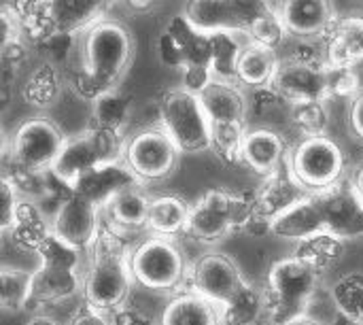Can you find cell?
<instances>
[{
    "instance_id": "obj_1",
    "label": "cell",
    "mask_w": 363,
    "mask_h": 325,
    "mask_svg": "<svg viewBox=\"0 0 363 325\" xmlns=\"http://www.w3.org/2000/svg\"><path fill=\"white\" fill-rule=\"evenodd\" d=\"M77 47L79 64L70 70L68 85L79 98L94 102L119 87L134 60L136 38L123 21L104 17L79 34Z\"/></svg>"
},
{
    "instance_id": "obj_2",
    "label": "cell",
    "mask_w": 363,
    "mask_h": 325,
    "mask_svg": "<svg viewBox=\"0 0 363 325\" xmlns=\"http://www.w3.org/2000/svg\"><path fill=\"white\" fill-rule=\"evenodd\" d=\"M89 251L91 258L83 279L85 304L102 315L115 313L123 309L134 283L128 266L130 251L121 243L119 232H115L106 221L100 224Z\"/></svg>"
},
{
    "instance_id": "obj_3",
    "label": "cell",
    "mask_w": 363,
    "mask_h": 325,
    "mask_svg": "<svg viewBox=\"0 0 363 325\" xmlns=\"http://www.w3.org/2000/svg\"><path fill=\"white\" fill-rule=\"evenodd\" d=\"M321 285V275L296 255L270 266L266 292L268 325H287L306 315Z\"/></svg>"
},
{
    "instance_id": "obj_4",
    "label": "cell",
    "mask_w": 363,
    "mask_h": 325,
    "mask_svg": "<svg viewBox=\"0 0 363 325\" xmlns=\"http://www.w3.org/2000/svg\"><path fill=\"white\" fill-rule=\"evenodd\" d=\"M128 266L132 281L157 294L177 292L187 281L189 272L183 247L174 238H162L153 234L130 251Z\"/></svg>"
},
{
    "instance_id": "obj_5",
    "label": "cell",
    "mask_w": 363,
    "mask_h": 325,
    "mask_svg": "<svg viewBox=\"0 0 363 325\" xmlns=\"http://www.w3.org/2000/svg\"><path fill=\"white\" fill-rule=\"evenodd\" d=\"M253 219V196H238L223 189L206 192L191 209L187 230L200 245H217L236 230H247Z\"/></svg>"
},
{
    "instance_id": "obj_6",
    "label": "cell",
    "mask_w": 363,
    "mask_h": 325,
    "mask_svg": "<svg viewBox=\"0 0 363 325\" xmlns=\"http://www.w3.org/2000/svg\"><path fill=\"white\" fill-rule=\"evenodd\" d=\"M345 168V151L328 134L304 136L287 155V170L306 194H319L338 185Z\"/></svg>"
},
{
    "instance_id": "obj_7",
    "label": "cell",
    "mask_w": 363,
    "mask_h": 325,
    "mask_svg": "<svg viewBox=\"0 0 363 325\" xmlns=\"http://www.w3.org/2000/svg\"><path fill=\"white\" fill-rule=\"evenodd\" d=\"M179 160L181 151L162 126L140 128L123 141L121 162L140 185L166 181L174 175Z\"/></svg>"
},
{
    "instance_id": "obj_8",
    "label": "cell",
    "mask_w": 363,
    "mask_h": 325,
    "mask_svg": "<svg viewBox=\"0 0 363 325\" xmlns=\"http://www.w3.org/2000/svg\"><path fill=\"white\" fill-rule=\"evenodd\" d=\"M162 130L172 138L181 153H202L211 145V121L206 119L198 96L170 89L160 100Z\"/></svg>"
},
{
    "instance_id": "obj_9",
    "label": "cell",
    "mask_w": 363,
    "mask_h": 325,
    "mask_svg": "<svg viewBox=\"0 0 363 325\" xmlns=\"http://www.w3.org/2000/svg\"><path fill=\"white\" fill-rule=\"evenodd\" d=\"M123 141L125 138L121 136V132H111L89 126L85 132L66 138L57 160L51 166V172L60 181L72 185L85 170L98 164L121 160Z\"/></svg>"
},
{
    "instance_id": "obj_10",
    "label": "cell",
    "mask_w": 363,
    "mask_h": 325,
    "mask_svg": "<svg viewBox=\"0 0 363 325\" xmlns=\"http://www.w3.org/2000/svg\"><path fill=\"white\" fill-rule=\"evenodd\" d=\"M268 89L291 104L325 102L328 98H332L330 66L328 62H319L317 57H279Z\"/></svg>"
},
{
    "instance_id": "obj_11",
    "label": "cell",
    "mask_w": 363,
    "mask_h": 325,
    "mask_svg": "<svg viewBox=\"0 0 363 325\" xmlns=\"http://www.w3.org/2000/svg\"><path fill=\"white\" fill-rule=\"evenodd\" d=\"M66 138L68 136L51 117H28L11 136V160L21 168L47 172L57 160Z\"/></svg>"
},
{
    "instance_id": "obj_12",
    "label": "cell",
    "mask_w": 363,
    "mask_h": 325,
    "mask_svg": "<svg viewBox=\"0 0 363 325\" xmlns=\"http://www.w3.org/2000/svg\"><path fill=\"white\" fill-rule=\"evenodd\" d=\"M268 2H245V0H194L187 2L183 17L189 26L208 36L217 32L249 34L251 23L266 11Z\"/></svg>"
},
{
    "instance_id": "obj_13",
    "label": "cell",
    "mask_w": 363,
    "mask_h": 325,
    "mask_svg": "<svg viewBox=\"0 0 363 325\" xmlns=\"http://www.w3.org/2000/svg\"><path fill=\"white\" fill-rule=\"evenodd\" d=\"M187 281L191 285L189 292L202 296L219 309H225L234 296L249 283L242 277L238 264L223 253H206L189 264Z\"/></svg>"
},
{
    "instance_id": "obj_14",
    "label": "cell",
    "mask_w": 363,
    "mask_h": 325,
    "mask_svg": "<svg viewBox=\"0 0 363 325\" xmlns=\"http://www.w3.org/2000/svg\"><path fill=\"white\" fill-rule=\"evenodd\" d=\"M325 234L338 238L340 243L355 241L363 236V204L353 185L338 183L325 192L313 194Z\"/></svg>"
},
{
    "instance_id": "obj_15",
    "label": "cell",
    "mask_w": 363,
    "mask_h": 325,
    "mask_svg": "<svg viewBox=\"0 0 363 325\" xmlns=\"http://www.w3.org/2000/svg\"><path fill=\"white\" fill-rule=\"evenodd\" d=\"M100 213L102 211L98 206L72 194L68 200L57 204V211L51 219V234L79 253L89 251L102 224Z\"/></svg>"
},
{
    "instance_id": "obj_16",
    "label": "cell",
    "mask_w": 363,
    "mask_h": 325,
    "mask_svg": "<svg viewBox=\"0 0 363 325\" xmlns=\"http://www.w3.org/2000/svg\"><path fill=\"white\" fill-rule=\"evenodd\" d=\"M287 34L296 38L323 36L336 26V9L328 0H285L277 6Z\"/></svg>"
},
{
    "instance_id": "obj_17",
    "label": "cell",
    "mask_w": 363,
    "mask_h": 325,
    "mask_svg": "<svg viewBox=\"0 0 363 325\" xmlns=\"http://www.w3.org/2000/svg\"><path fill=\"white\" fill-rule=\"evenodd\" d=\"M132 185H138V181L123 166V162L117 160V162L98 164L89 170H85L72 183V189L77 196H81L83 200L91 202L94 206H98L102 211L119 192H123Z\"/></svg>"
},
{
    "instance_id": "obj_18",
    "label": "cell",
    "mask_w": 363,
    "mask_h": 325,
    "mask_svg": "<svg viewBox=\"0 0 363 325\" xmlns=\"http://www.w3.org/2000/svg\"><path fill=\"white\" fill-rule=\"evenodd\" d=\"M289 149L285 138L270 128H255L247 130L240 147V162L247 164L253 172L266 177H272L281 170V166L287 162Z\"/></svg>"
},
{
    "instance_id": "obj_19",
    "label": "cell",
    "mask_w": 363,
    "mask_h": 325,
    "mask_svg": "<svg viewBox=\"0 0 363 325\" xmlns=\"http://www.w3.org/2000/svg\"><path fill=\"white\" fill-rule=\"evenodd\" d=\"M198 100H200V106L211 123H242V126H247L249 100L238 83L213 79L198 94Z\"/></svg>"
},
{
    "instance_id": "obj_20",
    "label": "cell",
    "mask_w": 363,
    "mask_h": 325,
    "mask_svg": "<svg viewBox=\"0 0 363 325\" xmlns=\"http://www.w3.org/2000/svg\"><path fill=\"white\" fill-rule=\"evenodd\" d=\"M268 232L274 234L277 238L294 241L298 245L308 238H315L319 234H325L321 213H319V206H317L313 194L304 196L302 200H298L296 204H291L289 209L279 213L270 221Z\"/></svg>"
},
{
    "instance_id": "obj_21",
    "label": "cell",
    "mask_w": 363,
    "mask_h": 325,
    "mask_svg": "<svg viewBox=\"0 0 363 325\" xmlns=\"http://www.w3.org/2000/svg\"><path fill=\"white\" fill-rule=\"evenodd\" d=\"M83 287V281L79 277L77 270L72 268H64V266H47L40 264L38 270L32 272L30 279V300H28V309L34 304L43 307V304H55V302H64L72 296L79 294V290Z\"/></svg>"
},
{
    "instance_id": "obj_22",
    "label": "cell",
    "mask_w": 363,
    "mask_h": 325,
    "mask_svg": "<svg viewBox=\"0 0 363 325\" xmlns=\"http://www.w3.org/2000/svg\"><path fill=\"white\" fill-rule=\"evenodd\" d=\"M328 66L353 70L363 62V15H349L336 21L328 45Z\"/></svg>"
},
{
    "instance_id": "obj_23",
    "label": "cell",
    "mask_w": 363,
    "mask_h": 325,
    "mask_svg": "<svg viewBox=\"0 0 363 325\" xmlns=\"http://www.w3.org/2000/svg\"><path fill=\"white\" fill-rule=\"evenodd\" d=\"M151 198L145 192V185H132L123 192H119L102 211L106 215V224L115 230H143L147 228V213H149Z\"/></svg>"
},
{
    "instance_id": "obj_24",
    "label": "cell",
    "mask_w": 363,
    "mask_h": 325,
    "mask_svg": "<svg viewBox=\"0 0 363 325\" xmlns=\"http://www.w3.org/2000/svg\"><path fill=\"white\" fill-rule=\"evenodd\" d=\"M160 325H223V313L202 296L185 292L166 304Z\"/></svg>"
},
{
    "instance_id": "obj_25",
    "label": "cell",
    "mask_w": 363,
    "mask_h": 325,
    "mask_svg": "<svg viewBox=\"0 0 363 325\" xmlns=\"http://www.w3.org/2000/svg\"><path fill=\"white\" fill-rule=\"evenodd\" d=\"M189 209L183 198L179 196H155L149 202V213H147V230L153 236L162 238H177L179 234H185L187 230V219H189Z\"/></svg>"
},
{
    "instance_id": "obj_26",
    "label": "cell",
    "mask_w": 363,
    "mask_h": 325,
    "mask_svg": "<svg viewBox=\"0 0 363 325\" xmlns=\"http://www.w3.org/2000/svg\"><path fill=\"white\" fill-rule=\"evenodd\" d=\"M9 232H11L13 245L17 249L36 255L40 245L51 234V224L47 221V217L43 215L38 204L28 202V200H19L13 226H11Z\"/></svg>"
},
{
    "instance_id": "obj_27",
    "label": "cell",
    "mask_w": 363,
    "mask_h": 325,
    "mask_svg": "<svg viewBox=\"0 0 363 325\" xmlns=\"http://www.w3.org/2000/svg\"><path fill=\"white\" fill-rule=\"evenodd\" d=\"M106 4L87 0H51V17L55 32L79 36L100 19H104Z\"/></svg>"
},
{
    "instance_id": "obj_28",
    "label": "cell",
    "mask_w": 363,
    "mask_h": 325,
    "mask_svg": "<svg viewBox=\"0 0 363 325\" xmlns=\"http://www.w3.org/2000/svg\"><path fill=\"white\" fill-rule=\"evenodd\" d=\"M15 19L21 36H28L34 45L57 34L51 17V0H21L2 4Z\"/></svg>"
},
{
    "instance_id": "obj_29",
    "label": "cell",
    "mask_w": 363,
    "mask_h": 325,
    "mask_svg": "<svg viewBox=\"0 0 363 325\" xmlns=\"http://www.w3.org/2000/svg\"><path fill=\"white\" fill-rule=\"evenodd\" d=\"M277 64V51L247 40L236 60V83L247 87H268Z\"/></svg>"
},
{
    "instance_id": "obj_30",
    "label": "cell",
    "mask_w": 363,
    "mask_h": 325,
    "mask_svg": "<svg viewBox=\"0 0 363 325\" xmlns=\"http://www.w3.org/2000/svg\"><path fill=\"white\" fill-rule=\"evenodd\" d=\"M62 89H64V79L60 68L51 62H40L36 68L30 70L28 79L23 81L21 96L30 106L45 111L57 104Z\"/></svg>"
},
{
    "instance_id": "obj_31",
    "label": "cell",
    "mask_w": 363,
    "mask_h": 325,
    "mask_svg": "<svg viewBox=\"0 0 363 325\" xmlns=\"http://www.w3.org/2000/svg\"><path fill=\"white\" fill-rule=\"evenodd\" d=\"M132 117V100L117 89H108L91 102V126L121 132Z\"/></svg>"
},
{
    "instance_id": "obj_32",
    "label": "cell",
    "mask_w": 363,
    "mask_h": 325,
    "mask_svg": "<svg viewBox=\"0 0 363 325\" xmlns=\"http://www.w3.org/2000/svg\"><path fill=\"white\" fill-rule=\"evenodd\" d=\"M221 313L223 325H262L266 317V292L247 283Z\"/></svg>"
},
{
    "instance_id": "obj_33",
    "label": "cell",
    "mask_w": 363,
    "mask_h": 325,
    "mask_svg": "<svg viewBox=\"0 0 363 325\" xmlns=\"http://www.w3.org/2000/svg\"><path fill=\"white\" fill-rule=\"evenodd\" d=\"M330 298L340 317L349 324L363 319V272H349L332 283Z\"/></svg>"
},
{
    "instance_id": "obj_34",
    "label": "cell",
    "mask_w": 363,
    "mask_h": 325,
    "mask_svg": "<svg viewBox=\"0 0 363 325\" xmlns=\"http://www.w3.org/2000/svg\"><path fill=\"white\" fill-rule=\"evenodd\" d=\"M342 253H345V243H340L330 234H319L315 238L300 243L294 255L306 262L323 277L330 268H334L342 260Z\"/></svg>"
},
{
    "instance_id": "obj_35",
    "label": "cell",
    "mask_w": 363,
    "mask_h": 325,
    "mask_svg": "<svg viewBox=\"0 0 363 325\" xmlns=\"http://www.w3.org/2000/svg\"><path fill=\"white\" fill-rule=\"evenodd\" d=\"M30 279H32V272L28 270L0 266V309L2 311L28 309Z\"/></svg>"
},
{
    "instance_id": "obj_36",
    "label": "cell",
    "mask_w": 363,
    "mask_h": 325,
    "mask_svg": "<svg viewBox=\"0 0 363 325\" xmlns=\"http://www.w3.org/2000/svg\"><path fill=\"white\" fill-rule=\"evenodd\" d=\"M245 132L247 126L242 123H211L208 151H213L225 164L240 162V147H242Z\"/></svg>"
},
{
    "instance_id": "obj_37",
    "label": "cell",
    "mask_w": 363,
    "mask_h": 325,
    "mask_svg": "<svg viewBox=\"0 0 363 325\" xmlns=\"http://www.w3.org/2000/svg\"><path fill=\"white\" fill-rule=\"evenodd\" d=\"M9 183L13 185L19 200L28 202H43L49 198V185H47V172H36L30 168H21L17 164H11V170L6 175Z\"/></svg>"
},
{
    "instance_id": "obj_38",
    "label": "cell",
    "mask_w": 363,
    "mask_h": 325,
    "mask_svg": "<svg viewBox=\"0 0 363 325\" xmlns=\"http://www.w3.org/2000/svg\"><path fill=\"white\" fill-rule=\"evenodd\" d=\"M277 6L279 4H266V11L251 23L249 34H247L251 43H257V45L268 47L272 51H277V47L287 36V30H285L283 21L279 19Z\"/></svg>"
},
{
    "instance_id": "obj_39",
    "label": "cell",
    "mask_w": 363,
    "mask_h": 325,
    "mask_svg": "<svg viewBox=\"0 0 363 325\" xmlns=\"http://www.w3.org/2000/svg\"><path fill=\"white\" fill-rule=\"evenodd\" d=\"M294 121L304 136H321L328 128L325 102H304L294 104Z\"/></svg>"
},
{
    "instance_id": "obj_40",
    "label": "cell",
    "mask_w": 363,
    "mask_h": 325,
    "mask_svg": "<svg viewBox=\"0 0 363 325\" xmlns=\"http://www.w3.org/2000/svg\"><path fill=\"white\" fill-rule=\"evenodd\" d=\"M36 255L40 258V264H47V266H64V268L79 270V264H81V253L60 243L53 234L47 236V241L40 245Z\"/></svg>"
},
{
    "instance_id": "obj_41",
    "label": "cell",
    "mask_w": 363,
    "mask_h": 325,
    "mask_svg": "<svg viewBox=\"0 0 363 325\" xmlns=\"http://www.w3.org/2000/svg\"><path fill=\"white\" fill-rule=\"evenodd\" d=\"M77 38H79V36L57 32V34L49 36L47 40L38 43L36 47H38L40 51H45V53H47V60H45V62H51V64H55V66H57L60 62L68 60L70 49H72V45L77 43Z\"/></svg>"
},
{
    "instance_id": "obj_42",
    "label": "cell",
    "mask_w": 363,
    "mask_h": 325,
    "mask_svg": "<svg viewBox=\"0 0 363 325\" xmlns=\"http://www.w3.org/2000/svg\"><path fill=\"white\" fill-rule=\"evenodd\" d=\"M17 204H19V196L15 194L13 185L9 183L6 177H0V232L11 230Z\"/></svg>"
},
{
    "instance_id": "obj_43",
    "label": "cell",
    "mask_w": 363,
    "mask_h": 325,
    "mask_svg": "<svg viewBox=\"0 0 363 325\" xmlns=\"http://www.w3.org/2000/svg\"><path fill=\"white\" fill-rule=\"evenodd\" d=\"M157 53H160V60H162L164 66L183 70V66H185V53L179 47V43L166 30L157 38Z\"/></svg>"
},
{
    "instance_id": "obj_44",
    "label": "cell",
    "mask_w": 363,
    "mask_h": 325,
    "mask_svg": "<svg viewBox=\"0 0 363 325\" xmlns=\"http://www.w3.org/2000/svg\"><path fill=\"white\" fill-rule=\"evenodd\" d=\"M17 40H21V32L11 13L4 6H0V55L6 47H11Z\"/></svg>"
},
{
    "instance_id": "obj_45",
    "label": "cell",
    "mask_w": 363,
    "mask_h": 325,
    "mask_svg": "<svg viewBox=\"0 0 363 325\" xmlns=\"http://www.w3.org/2000/svg\"><path fill=\"white\" fill-rule=\"evenodd\" d=\"M111 325H155V321L147 313H143L140 309L123 307V309L113 313Z\"/></svg>"
},
{
    "instance_id": "obj_46",
    "label": "cell",
    "mask_w": 363,
    "mask_h": 325,
    "mask_svg": "<svg viewBox=\"0 0 363 325\" xmlns=\"http://www.w3.org/2000/svg\"><path fill=\"white\" fill-rule=\"evenodd\" d=\"M68 325H111V321L106 319V315L94 311L91 307L83 304L74 311V315L70 317Z\"/></svg>"
},
{
    "instance_id": "obj_47",
    "label": "cell",
    "mask_w": 363,
    "mask_h": 325,
    "mask_svg": "<svg viewBox=\"0 0 363 325\" xmlns=\"http://www.w3.org/2000/svg\"><path fill=\"white\" fill-rule=\"evenodd\" d=\"M349 123H351V130L355 132V136L363 141V92H359L351 102Z\"/></svg>"
},
{
    "instance_id": "obj_48",
    "label": "cell",
    "mask_w": 363,
    "mask_h": 325,
    "mask_svg": "<svg viewBox=\"0 0 363 325\" xmlns=\"http://www.w3.org/2000/svg\"><path fill=\"white\" fill-rule=\"evenodd\" d=\"M23 325H64V324H60L57 319L47 317V315H34V317H30V319H28Z\"/></svg>"
},
{
    "instance_id": "obj_49",
    "label": "cell",
    "mask_w": 363,
    "mask_h": 325,
    "mask_svg": "<svg viewBox=\"0 0 363 325\" xmlns=\"http://www.w3.org/2000/svg\"><path fill=\"white\" fill-rule=\"evenodd\" d=\"M353 189H355V194L359 196V200H362L363 204V164L357 168V172H355V177H353Z\"/></svg>"
},
{
    "instance_id": "obj_50",
    "label": "cell",
    "mask_w": 363,
    "mask_h": 325,
    "mask_svg": "<svg viewBox=\"0 0 363 325\" xmlns=\"http://www.w3.org/2000/svg\"><path fill=\"white\" fill-rule=\"evenodd\" d=\"M9 100H11V96H9L6 81H2V79H0V113L9 106Z\"/></svg>"
},
{
    "instance_id": "obj_51",
    "label": "cell",
    "mask_w": 363,
    "mask_h": 325,
    "mask_svg": "<svg viewBox=\"0 0 363 325\" xmlns=\"http://www.w3.org/2000/svg\"><path fill=\"white\" fill-rule=\"evenodd\" d=\"M9 145H11V138H9L6 130L2 128V123H0V160L6 155V151H9Z\"/></svg>"
},
{
    "instance_id": "obj_52",
    "label": "cell",
    "mask_w": 363,
    "mask_h": 325,
    "mask_svg": "<svg viewBox=\"0 0 363 325\" xmlns=\"http://www.w3.org/2000/svg\"><path fill=\"white\" fill-rule=\"evenodd\" d=\"M128 9L134 13H145L153 9V2H128Z\"/></svg>"
},
{
    "instance_id": "obj_53",
    "label": "cell",
    "mask_w": 363,
    "mask_h": 325,
    "mask_svg": "<svg viewBox=\"0 0 363 325\" xmlns=\"http://www.w3.org/2000/svg\"><path fill=\"white\" fill-rule=\"evenodd\" d=\"M287 325H321L319 321H315L313 317H308V315H302V317H298V319H294V321H289Z\"/></svg>"
},
{
    "instance_id": "obj_54",
    "label": "cell",
    "mask_w": 363,
    "mask_h": 325,
    "mask_svg": "<svg viewBox=\"0 0 363 325\" xmlns=\"http://www.w3.org/2000/svg\"><path fill=\"white\" fill-rule=\"evenodd\" d=\"M0 249H2V232H0Z\"/></svg>"
},
{
    "instance_id": "obj_55",
    "label": "cell",
    "mask_w": 363,
    "mask_h": 325,
    "mask_svg": "<svg viewBox=\"0 0 363 325\" xmlns=\"http://www.w3.org/2000/svg\"><path fill=\"white\" fill-rule=\"evenodd\" d=\"M353 325H363V319H362V321H357V324H353Z\"/></svg>"
},
{
    "instance_id": "obj_56",
    "label": "cell",
    "mask_w": 363,
    "mask_h": 325,
    "mask_svg": "<svg viewBox=\"0 0 363 325\" xmlns=\"http://www.w3.org/2000/svg\"><path fill=\"white\" fill-rule=\"evenodd\" d=\"M262 325H268V324H262Z\"/></svg>"
}]
</instances>
